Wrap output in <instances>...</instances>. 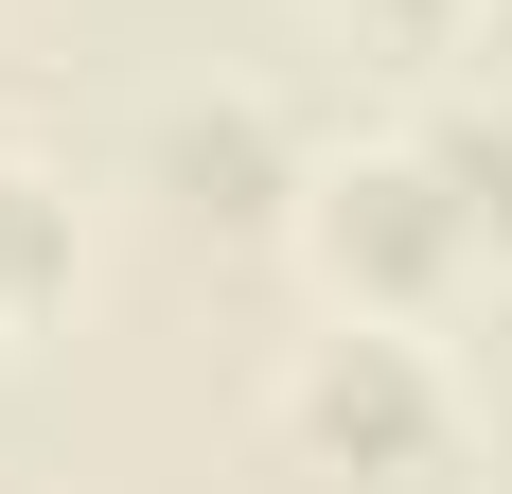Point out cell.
<instances>
[{"label":"cell","mask_w":512,"mask_h":494,"mask_svg":"<svg viewBox=\"0 0 512 494\" xmlns=\"http://www.w3.org/2000/svg\"><path fill=\"white\" fill-rule=\"evenodd\" d=\"M265 424H283V459L318 494H424L460 459V371L424 353V318H318L283 353V406Z\"/></svg>","instance_id":"1"},{"label":"cell","mask_w":512,"mask_h":494,"mask_svg":"<svg viewBox=\"0 0 512 494\" xmlns=\"http://www.w3.org/2000/svg\"><path fill=\"white\" fill-rule=\"evenodd\" d=\"M301 265H318L336 318H442V300L477 283V230H460V195L424 177V142L389 124V142H336V159H318Z\"/></svg>","instance_id":"2"},{"label":"cell","mask_w":512,"mask_h":494,"mask_svg":"<svg viewBox=\"0 0 512 494\" xmlns=\"http://www.w3.org/2000/svg\"><path fill=\"white\" fill-rule=\"evenodd\" d=\"M142 195L212 247H301V195H318V142L283 124V89H159L142 106Z\"/></svg>","instance_id":"3"},{"label":"cell","mask_w":512,"mask_h":494,"mask_svg":"<svg viewBox=\"0 0 512 494\" xmlns=\"http://www.w3.org/2000/svg\"><path fill=\"white\" fill-rule=\"evenodd\" d=\"M336 18H354L371 53H460L477 36V0H336Z\"/></svg>","instance_id":"6"},{"label":"cell","mask_w":512,"mask_h":494,"mask_svg":"<svg viewBox=\"0 0 512 494\" xmlns=\"http://www.w3.org/2000/svg\"><path fill=\"white\" fill-rule=\"evenodd\" d=\"M71 300V195H53L36 159H0V336Z\"/></svg>","instance_id":"5"},{"label":"cell","mask_w":512,"mask_h":494,"mask_svg":"<svg viewBox=\"0 0 512 494\" xmlns=\"http://www.w3.org/2000/svg\"><path fill=\"white\" fill-rule=\"evenodd\" d=\"M407 142H424V177L460 195V230H477V247H512V71L424 89V106H407Z\"/></svg>","instance_id":"4"}]
</instances>
